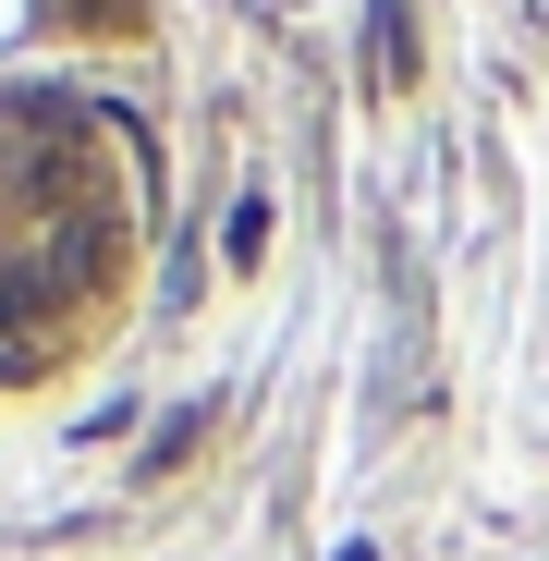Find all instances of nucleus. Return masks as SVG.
Listing matches in <instances>:
<instances>
[{"instance_id":"nucleus-1","label":"nucleus","mask_w":549,"mask_h":561,"mask_svg":"<svg viewBox=\"0 0 549 561\" xmlns=\"http://www.w3.org/2000/svg\"><path fill=\"white\" fill-rule=\"evenodd\" d=\"M196 439H208V415H171V427L147 439V477H159V463H183V451H196Z\"/></svg>"}]
</instances>
